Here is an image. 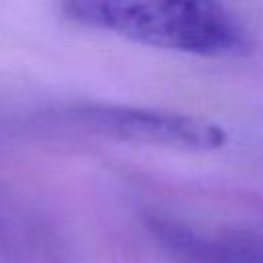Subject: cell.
I'll list each match as a JSON object with an SVG mask.
<instances>
[{
  "label": "cell",
  "mask_w": 263,
  "mask_h": 263,
  "mask_svg": "<svg viewBox=\"0 0 263 263\" xmlns=\"http://www.w3.org/2000/svg\"><path fill=\"white\" fill-rule=\"evenodd\" d=\"M60 8L74 23L150 47L203 58L253 47L242 21L220 0H60Z\"/></svg>",
  "instance_id": "cell-1"
},
{
  "label": "cell",
  "mask_w": 263,
  "mask_h": 263,
  "mask_svg": "<svg viewBox=\"0 0 263 263\" xmlns=\"http://www.w3.org/2000/svg\"><path fill=\"white\" fill-rule=\"evenodd\" d=\"M70 117L86 129L136 144L208 152L220 150L228 142V134L222 125L203 117L173 111L84 103L72 107Z\"/></svg>",
  "instance_id": "cell-2"
},
{
  "label": "cell",
  "mask_w": 263,
  "mask_h": 263,
  "mask_svg": "<svg viewBox=\"0 0 263 263\" xmlns=\"http://www.w3.org/2000/svg\"><path fill=\"white\" fill-rule=\"evenodd\" d=\"M148 226L160 242L189 263H263V238L259 236H210L156 216L148 220Z\"/></svg>",
  "instance_id": "cell-3"
}]
</instances>
